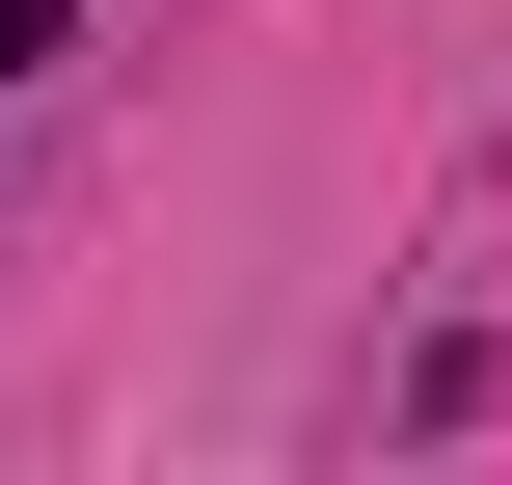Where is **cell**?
Instances as JSON below:
<instances>
[]
</instances>
